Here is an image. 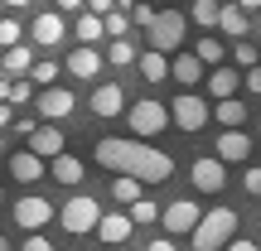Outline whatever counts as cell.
<instances>
[{
    "label": "cell",
    "instance_id": "obj_28",
    "mask_svg": "<svg viewBox=\"0 0 261 251\" xmlns=\"http://www.w3.org/2000/svg\"><path fill=\"white\" fill-rule=\"evenodd\" d=\"M112 198L130 208V203L140 198V179H130V174H116V184H112Z\"/></svg>",
    "mask_w": 261,
    "mask_h": 251
},
{
    "label": "cell",
    "instance_id": "obj_36",
    "mask_svg": "<svg viewBox=\"0 0 261 251\" xmlns=\"http://www.w3.org/2000/svg\"><path fill=\"white\" fill-rule=\"evenodd\" d=\"M232 58H237L242 68H252V63H256V48L247 44V39H237V44H232Z\"/></svg>",
    "mask_w": 261,
    "mask_h": 251
},
{
    "label": "cell",
    "instance_id": "obj_2",
    "mask_svg": "<svg viewBox=\"0 0 261 251\" xmlns=\"http://www.w3.org/2000/svg\"><path fill=\"white\" fill-rule=\"evenodd\" d=\"M232 237H237V213L232 208H213V213H198L189 242H194V251H223Z\"/></svg>",
    "mask_w": 261,
    "mask_h": 251
},
{
    "label": "cell",
    "instance_id": "obj_39",
    "mask_svg": "<svg viewBox=\"0 0 261 251\" xmlns=\"http://www.w3.org/2000/svg\"><path fill=\"white\" fill-rule=\"evenodd\" d=\"M19 251H54V242H48L44 232H29V242L19 246Z\"/></svg>",
    "mask_w": 261,
    "mask_h": 251
},
{
    "label": "cell",
    "instance_id": "obj_11",
    "mask_svg": "<svg viewBox=\"0 0 261 251\" xmlns=\"http://www.w3.org/2000/svg\"><path fill=\"white\" fill-rule=\"evenodd\" d=\"M29 34H34L39 48H58V44H63V34H68V24H63V15H58V10H44V15H34Z\"/></svg>",
    "mask_w": 261,
    "mask_h": 251
},
{
    "label": "cell",
    "instance_id": "obj_51",
    "mask_svg": "<svg viewBox=\"0 0 261 251\" xmlns=\"http://www.w3.org/2000/svg\"><path fill=\"white\" fill-rule=\"evenodd\" d=\"M0 203H5V193H0Z\"/></svg>",
    "mask_w": 261,
    "mask_h": 251
},
{
    "label": "cell",
    "instance_id": "obj_45",
    "mask_svg": "<svg viewBox=\"0 0 261 251\" xmlns=\"http://www.w3.org/2000/svg\"><path fill=\"white\" fill-rule=\"evenodd\" d=\"M73 10H83V0H58V15H73Z\"/></svg>",
    "mask_w": 261,
    "mask_h": 251
},
{
    "label": "cell",
    "instance_id": "obj_29",
    "mask_svg": "<svg viewBox=\"0 0 261 251\" xmlns=\"http://www.w3.org/2000/svg\"><path fill=\"white\" fill-rule=\"evenodd\" d=\"M73 34L83 39V44H97V39H102V15H77Z\"/></svg>",
    "mask_w": 261,
    "mask_h": 251
},
{
    "label": "cell",
    "instance_id": "obj_32",
    "mask_svg": "<svg viewBox=\"0 0 261 251\" xmlns=\"http://www.w3.org/2000/svg\"><path fill=\"white\" fill-rule=\"evenodd\" d=\"M189 15H194V24L213 29V24H218V0H194V10H189Z\"/></svg>",
    "mask_w": 261,
    "mask_h": 251
},
{
    "label": "cell",
    "instance_id": "obj_20",
    "mask_svg": "<svg viewBox=\"0 0 261 251\" xmlns=\"http://www.w3.org/2000/svg\"><path fill=\"white\" fill-rule=\"evenodd\" d=\"M208 116H218V121H223V130H242V121H247V102H242V97H223L218 106H208Z\"/></svg>",
    "mask_w": 261,
    "mask_h": 251
},
{
    "label": "cell",
    "instance_id": "obj_9",
    "mask_svg": "<svg viewBox=\"0 0 261 251\" xmlns=\"http://www.w3.org/2000/svg\"><path fill=\"white\" fill-rule=\"evenodd\" d=\"M160 222H165V232H169V237L194 232V222H198V203H189V198H174L169 208H160Z\"/></svg>",
    "mask_w": 261,
    "mask_h": 251
},
{
    "label": "cell",
    "instance_id": "obj_35",
    "mask_svg": "<svg viewBox=\"0 0 261 251\" xmlns=\"http://www.w3.org/2000/svg\"><path fill=\"white\" fill-rule=\"evenodd\" d=\"M19 44V19H0V48H15Z\"/></svg>",
    "mask_w": 261,
    "mask_h": 251
},
{
    "label": "cell",
    "instance_id": "obj_25",
    "mask_svg": "<svg viewBox=\"0 0 261 251\" xmlns=\"http://www.w3.org/2000/svg\"><path fill=\"white\" fill-rule=\"evenodd\" d=\"M29 63H34V48H24V44H15V48H5V73H15V77H24V73H29Z\"/></svg>",
    "mask_w": 261,
    "mask_h": 251
},
{
    "label": "cell",
    "instance_id": "obj_7",
    "mask_svg": "<svg viewBox=\"0 0 261 251\" xmlns=\"http://www.w3.org/2000/svg\"><path fill=\"white\" fill-rule=\"evenodd\" d=\"M48 222H54V203H48V198L29 193V198H19V203H15V227L39 232V227H48Z\"/></svg>",
    "mask_w": 261,
    "mask_h": 251
},
{
    "label": "cell",
    "instance_id": "obj_47",
    "mask_svg": "<svg viewBox=\"0 0 261 251\" xmlns=\"http://www.w3.org/2000/svg\"><path fill=\"white\" fill-rule=\"evenodd\" d=\"M0 5H10V10H24V5H29V0H0Z\"/></svg>",
    "mask_w": 261,
    "mask_h": 251
},
{
    "label": "cell",
    "instance_id": "obj_24",
    "mask_svg": "<svg viewBox=\"0 0 261 251\" xmlns=\"http://www.w3.org/2000/svg\"><path fill=\"white\" fill-rule=\"evenodd\" d=\"M194 58H198V63H203V68H218V63H223V58H227V48L218 44L213 34H203V39H198V48H194Z\"/></svg>",
    "mask_w": 261,
    "mask_h": 251
},
{
    "label": "cell",
    "instance_id": "obj_8",
    "mask_svg": "<svg viewBox=\"0 0 261 251\" xmlns=\"http://www.w3.org/2000/svg\"><path fill=\"white\" fill-rule=\"evenodd\" d=\"M189 179H194L198 193H218V188L227 184V164H223V159H213V155H198L194 169H189Z\"/></svg>",
    "mask_w": 261,
    "mask_h": 251
},
{
    "label": "cell",
    "instance_id": "obj_26",
    "mask_svg": "<svg viewBox=\"0 0 261 251\" xmlns=\"http://www.w3.org/2000/svg\"><path fill=\"white\" fill-rule=\"evenodd\" d=\"M29 82L34 87H54L58 82V63L54 58H34V63H29Z\"/></svg>",
    "mask_w": 261,
    "mask_h": 251
},
{
    "label": "cell",
    "instance_id": "obj_10",
    "mask_svg": "<svg viewBox=\"0 0 261 251\" xmlns=\"http://www.w3.org/2000/svg\"><path fill=\"white\" fill-rule=\"evenodd\" d=\"M34 102H39V116L58 126V121H63V116H68V111H73V106H77V97L68 92V87H58V82H54V87H44V92H39Z\"/></svg>",
    "mask_w": 261,
    "mask_h": 251
},
{
    "label": "cell",
    "instance_id": "obj_12",
    "mask_svg": "<svg viewBox=\"0 0 261 251\" xmlns=\"http://www.w3.org/2000/svg\"><path fill=\"white\" fill-rule=\"evenodd\" d=\"M213 159H223V164H242V159H252V135H247V130H223Z\"/></svg>",
    "mask_w": 261,
    "mask_h": 251
},
{
    "label": "cell",
    "instance_id": "obj_48",
    "mask_svg": "<svg viewBox=\"0 0 261 251\" xmlns=\"http://www.w3.org/2000/svg\"><path fill=\"white\" fill-rule=\"evenodd\" d=\"M0 251H10V242H5V237H0Z\"/></svg>",
    "mask_w": 261,
    "mask_h": 251
},
{
    "label": "cell",
    "instance_id": "obj_17",
    "mask_svg": "<svg viewBox=\"0 0 261 251\" xmlns=\"http://www.w3.org/2000/svg\"><path fill=\"white\" fill-rule=\"evenodd\" d=\"M48 174H54L58 184L77 188V184H83V174H87V164H83L77 155H68V150H63V155H54V159H48Z\"/></svg>",
    "mask_w": 261,
    "mask_h": 251
},
{
    "label": "cell",
    "instance_id": "obj_44",
    "mask_svg": "<svg viewBox=\"0 0 261 251\" xmlns=\"http://www.w3.org/2000/svg\"><path fill=\"white\" fill-rule=\"evenodd\" d=\"M87 5H92L87 15H107V10H112V0H87Z\"/></svg>",
    "mask_w": 261,
    "mask_h": 251
},
{
    "label": "cell",
    "instance_id": "obj_6",
    "mask_svg": "<svg viewBox=\"0 0 261 251\" xmlns=\"http://www.w3.org/2000/svg\"><path fill=\"white\" fill-rule=\"evenodd\" d=\"M165 111H169V121L184 130V135H198V130L208 126V102H203V97H194V92L174 97V106H165Z\"/></svg>",
    "mask_w": 261,
    "mask_h": 251
},
{
    "label": "cell",
    "instance_id": "obj_37",
    "mask_svg": "<svg viewBox=\"0 0 261 251\" xmlns=\"http://www.w3.org/2000/svg\"><path fill=\"white\" fill-rule=\"evenodd\" d=\"M242 87H247L252 97H261V68H256V63H252V68L242 73Z\"/></svg>",
    "mask_w": 261,
    "mask_h": 251
},
{
    "label": "cell",
    "instance_id": "obj_16",
    "mask_svg": "<svg viewBox=\"0 0 261 251\" xmlns=\"http://www.w3.org/2000/svg\"><path fill=\"white\" fill-rule=\"evenodd\" d=\"M29 155H39V159L63 155V130H58L54 121H48V126H34V135H29Z\"/></svg>",
    "mask_w": 261,
    "mask_h": 251
},
{
    "label": "cell",
    "instance_id": "obj_31",
    "mask_svg": "<svg viewBox=\"0 0 261 251\" xmlns=\"http://www.w3.org/2000/svg\"><path fill=\"white\" fill-rule=\"evenodd\" d=\"M130 222H140V227H150V222H160V208L150 203V198H136V203H130Z\"/></svg>",
    "mask_w": 261,
    "mask_h": 251
},
{
    "label": "cell",
    "instance_id": "obj_30",
    "mask_svg": "<svg viewBox=\"0 0 261 251\" xmlns=\"http://www.w3.org/2000/svg\"><path fill=\"white\" fill-rule=\"evenodd\" d=\"M102 34H112V39H126V34H130L126 10H107V15H102Z\"/></svg>",
    "mask_w": 261,
    "mask_h": 251
},
{
    "label": "cell",
    "instance_id": "obj_1",
    "mask_svg": "<svg viewBox=\"0 0 261 251\" xmlns=\"http://www.w3.org/2000/svg\"><path fill=\"white\" fill-rule=\"evenodd\" d=\"M97 164L112 169V174H130V179H140V184H165V179L174 174V159H169L165 150L136 140V135L97 140Z\"/></svg>",
    "mask_w": 261,
    "mask_h": 251
},
{
    "label": "cell",
    "instance_id": "obj_13",
    "mask_svg": "<svg viewBox=\"0 0 261 251\" xmlns=\"http://www.w3.org/2000/svg\"><path fill=\"white\" fill-rule=\"evenodd\" d=\"M92 232L102 237L107 246H126V237L136 232V222H130L126 213H102V217H97V227H92Z\"/></svg>",
    "mask_w": 261,
    "mask_h": 251
},
{
    "label": "cell",
    "instance_id": "obj_38",
    "mask_svg": "<svg viewBox=\"0 0 261 251\" xmlns=\"http://www.w3.org/2000/svg\"><path fill=\"white\" fill-rule=\"evenodd\" d=\"M242 188H247V193H256V198H261V164H252V169L242 174Z\"/></svg>",
    "mask_w": 261,
    "mask_h": 251
},
{
    "label": "cell",
    "instance_id": "obj_3",
    "mask_svg": "<svg viewBox=\"0 0 261 251\" xmlns=\"http://www.w3.org/2000/svg\"><path fill=\"white\" fill-rule=\"evenodd\" d=\"M184 29H189V19L179 15V10H155V19L145 24L150 48H155V53H179V44H184Z\"/></svg>",
    "mask_w": 261,
    "mask_h": 251
},
{
    "label": "cell",
    "instance_id": "obj_41",
    "mask_svg": "<svg viewBox=\"0 0 261 251\" xmlns=\"http://www.w3.org/2000/svg\"><path fill=\"white\" fill-rule=\"evenodd\" d=\"M10 126H15L19 135H34V126H39V121H34V116H19V121H10Z\"/></svg>",
    "mask_w": 261,
    "mask_h": 251
},
{
    "label": "cell",
    "instance_id": "obj_15",
    "mask_svg": "<svg viewBox=\"0 0 261 251\" xmlns=\"http://www.w3.org/2000/svg\"><path fill=\"white\" fill-rule=\"evenodd\" d=\"M92 111L102 116V121H112V116H121L126 111V92H121V82H102L92 92Z\"/></svg>",
    "mask_w": 261,
    "mask_h": 251
},
{
    "label": "cell",
    "instance_id": "obj_18",
    "mask_svg": "<svg viewBox=\"0 0 261 251\" xmlns=\"http://www.w3.org/2000/svg\"><path fill=\"white\" fill-rule=\"evenodd\" d=\"M68 73L73 77H97L102 73V53H97V44H83L68 53Z\"/></svg>",
    "mask_w": 261,
    "mask_h": 251
},
{
    "label": "cell",
    "instance_id": "obj_27",
    "mask_svg": "<svg viewBox=\"0 0 261 251\" xmlns=\"http://www.w3.org/2000/svg\"><path fill=\"white\" fill-rule=\"evenodd\" d=\"M102 63L130 68V63H136V44H130V39H112V48H107V58H102Z\"/></svg>",
    "mask_w": 261,
    "mask_h": 251
},
{
    "label": "cell",
    "instance_id": "obj_46",
    "mask_svg": "<svg viewBox=\"0 0 261 251\" xmlns=\"http://www.w3.org/2000/svg\"><path fill=\"white\" fill-rule=\"evenodd\" d=\"M237 10H247V15H252V10H261V0H232Z\"/></svg>",
    "mask_w": 261,
    "mask_h": 251
},
{
    "label": "cell",
    "instance_id": "obj_14",
    "mask_svg": "<svg viewBox=\"0 0 261 251\" xmlns=\"http://www.w3.org/2000/svg\"><path fill=\"white\" fill-rule=\"evenodd\" d=\"M208 97H218V102H223V97H237L242 92V73H237V68H227V63H218V68H208Z\"/></svg>",
    "mask_w": 261,
    "mask_h": 251
},
{
    "label": "cell",
    "instance_id": "obj_43",
    "mask_svg": "<svg viewBox=\"0 0 261 251\" xmlns=\"http://www.w3.org/2000/svg\"><path fill=\"white\" fill-rule=\"evenodd\" d=\"M10 121H15V106H10V102H0V130H5Z\"/></svg>",
    "mask_w": 261,
    "mask_h": 251
},
{
    "label": "cell",
    "instance_id": "obj_33",
    "mask_svg": "<svg viewBox=\"0 0 261 251\" xmlns=\"http://www.w3.org/2000/svg\"><path fill=\"white\" fill-rule=\"evenodd\" d=\"M29 97H34V82H29V77H15V82L5 87V102H10V106H24Z\"/></svg>",
    "mask_w": 261,
    "mask_h": 251
},
{
    "label": "cell",
    "instance_id": "obj_22",
    "mask_svg": "<svg viewBox=\"0 0 261 251\" xmlns=\"http://www.w3.org/2000/svg\"><path fill=\"white\" fill-rule=\"evenodd\" d=\"M213 29H223V34H232V39H247L252 19H247V10H237V5H218V24Z\"/></svg>",
    "mask_w": 261,
    "mask_h": 251
},
{
    "label": "cell",
    "instance_id": "obj_23",
    "mask_svg": "<svg viewBox=\"0 0 261 251\" xmlns=\"http://www.w3.org/2000/svg\"><path fill=\"white\" fill-rule=\"evenodd\" d=\"M136 68L145 82H165L169 77V53H155V48H145V53H136Z\"/></svg>",
    "mask_w": 261,
    "mask_h": 251
},
{
    "label": "cell",
    "instance_id": "obj_4",
    "mask_svg": "<svg viewBox=\"0 0 261 251\" xmlns=\"http://www.w3.org/2000/svg\"><path fill=\"white\" fill-rule=\"evenodd\" d=\"M97 217H102V208H97V198H87V193H73L63 208H58V227L73 232V237H87L97 227Z\"/></svg>",
    "mask_w": 261,
    "mask_h": 251
},
{
    "label": "cell",
    "instance_id": "obj_49",
    "mask_svg": "<svg viewBox=\"0 0 261 251\" xmlns=\"http://www.w3.org/2000/svg\"><path fill=\"white\" fill-rule=\"evenodd\" d=\"M107 251H126V246H107Z\"/></svg>",
    "mask_w": 261,
    "mask_h": 251
},
{
    "label": "cell",
    "instance_id": "obj_21",
    "mask_svg": "<svg viewBox=\"0 0 261 251\" xmlns=\"http://www.w3.org/2000/svg\"><path fill=\"white\" fill-rule=\"evenodd\" d=\"M169 73H174V82H179V87H194V82H203V73H208V68L198 63L194 53H174V63H169Z\"/></svg>",
    "mask_w": 261,
    "mask_h": 251
},
{
    "label": "cell",
    "instance_id": "obj_42",
    "mask_svg": "<svg viewBox=\"0 0 261 251\" xmlns=\"http://www.w3.org/2000/svg\"><path fill=\"white\" fill-rule=\"evenodd\" d=\"M145 251H179V246H174V237H155V242H150Z\"/></svg>",
    "mask_w": 261,
    "mask_h": 251
},
{
    "label": "cell",
    "instance_id": "obj_40",
    "mask_svg": "<svg viewBox=\"0 0 261 251\" xmlns=\"http://www.w3.org/2000/svg\"><path fill=\"white\" fill-rule=\"evenodd\" d=\"M223 251H261V246L252 242V237H232V242H227Z\"/></svg>",
    "mask_w": 261,
    "mask_h": 251
},
{
    "label": "cell",
    "instance_id": "obj_34",
    "mask_svg": "<svg viewBox=\"0 0 261 251\" xmlns=\"http://www.w3.org/2000/svg\"><path fill=\"white\" fill-rule=\"evenodd\" d=\"M126 19H130V24H140V29H145L150 19H155V5H145V0H136V5L126 10Z\"/></svg>",
    "mask_w": 261,
    "mask_h": 251
},
{
    "label": "cell",
    "instance_id": "obj_19",
    "mask_svg": "<svg viewBox=\"0 0 261 251\" xmlns=\"http://www.w3.org/2000/svg\"><path fill=\"white\" fill-rule=\"evenodd\" d=\"M10 174H15V184H39L44 179V159L19 150V155H10Z\"/></svg>",
    "mask_w": 261,
    "mask_h": 251
},
{
    "label": "cell",
    "instance_id": "obj_50",
    "mask_svg": "<svg viewBox=\"0 0 261 251\" xmlns=\"http://www.w3.org/2000/svg\"><path fill=\"white\" fill-rule=\"evenodd\" d=\"M0 15H5V5H0Z\"/></svg>",
    "mask_w": 261,
    "mask_h": 251
},
{
    "label": "cell",
    "instance_id": "obj_5",
    "mask_svg": "<svg viewBox=\"0 0 261 251\" xmlns=\"http://www.w3.org/2000/svg\"><path fill=\"white\" fill-rule=\"evenodd\" d=\"M126 121H130V135L136 140H145V135H160V130L169 126V111H165V102H155V97H140L136 106H126Z\"/></svg>",
    "mask_w": 261,
    "mask_h": 251
}]
</instances>
